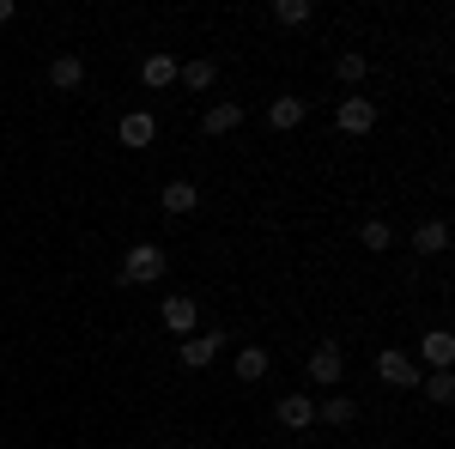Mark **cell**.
I'll return each instance as SVG.
<instances>
[{"mask_svg": "<svg viewBox=\"0 0 455 449\" xmlns=\"http://www.w3.org/2000/svg\"><path fill=\"white\" fill-rule=\"evenodd\" d=\"M425 401H437V407H450L455 401V371H431V377H419Z\"/></svg>", "mask_w": 455, "mask_h": 449, "instance_id": "18", "label": "cell"}, {"mask_svg": "<svg viewBox=\"0 0 455 449\" xmlns=\"http://www.w3.org/2000/svg\"><path fill=\"white\" fill-rule=\"evenodd\" d=\"M340 377H347V352H340V341H322L310 352V382L315 389H334Z\"/></svg>", "mask_w": 455, "mask_h": 449, "instance_id": "2", "label": "cell"}, {"mask_svg": "<svg viewBox=\"0 0 455 449\" xmlns=\"http://www.w3.org/2000/svg\"><path fill=\"white\" fill-rule=\"evenodd\" d=\"M140 79L152 85V92H164V85H176V55H146Z\"/></svg>", "mask_w": 455, "mask_h": 449, "instance_id": "17", "label": "cell"}, {"mask_svg": "<svg viewBox=\"0 0 455 449\" xmlns=\"http://www.w3.org/2000/svg\"><path fill=\"white\" fill-rule=\"evenodd\" d=\"M116 134H122V146H152V134H158V122H152L146 109H128Z\"/></svg>", "mask_w": 455, "mask_h": 449, "instance_id": "10", "label": "cell"}, {"mask_svg": "<svg viewBox=\"0 0 455 449\" xmlns=\"http://www.w3.org/2000/svg\"><path fill=\"white\" fill-rule=\"evenodd\" d=\"M195 201H201V188H195V182H182V176H176V182H164V195H158V207L171 212H195Z\"/></svg>", "mask_w": 455, "mask_h": 449, "instance_id": "11", "label": "cell"}, {"mask_svg": "<svg viewBox=\"0 0 455 449\" xmlns=\"http://www.w3.org/2000/svg\"><path fill=\"white\" fill-rule=\"evenodd\" d=\"M364 73H371V55H358V49H347V55L334 61V79H340V85H358Z\"/></svg>", "mask_w": 455, "mask_h": 449, "instance_id": "20", "label": "cell"}, {"mask_svg": "<svg viewBox=\"0 0 455 449\" xmlns=\"http://www.w3.org/2000/svg\"><path fill=\"white\" fill-rule=\"evenodd\" d=\"M274 25H310V0H274Z\"/></svg>", "mask_w": 455, "mask_h": 449, "instance_id": "21", "label": "cell"}, {"mask_svg": "<svg viewBox=\"0 0 455 449\" xmlns=\"http://www.w3.org/2000/svg\"><path fill=\"white\" fill-rule=\"evenodd\" d=\"M419 352H425L431 371H450V365H455V334H450V328H431V334L419 341Z\"/></svg>", "mask_w": 455, "mask_h": 449, "instance_id": "9", "label": "cell"}, {"mask_svg": "<svg viewBox=\"0 0 455 449\" xmlns=\"http://www.w3.org/2000/svg\"><path fill=\"white\" fill-rule=\"evenodd\" d=\"M274 419H280L285 431H310V425H315V401H310V395H280Z\"/></svg>", "mask_w": 455, "mask_h": 449, "instance_id": "6", "label": "cell"}, {"mask_svg": "<svg viewBox=\"0 0 455 449\" xmlns=\"http://www.w3.org/2000/svg\"><path fill=\"white\" fill-rule=\"evenodd\" d=\"M12 12H19V6H12V0H0V25H6V19H12Z\"/></svg>", "mask_w": 455, "mask_h": 449, "instance_id": "23", "label": "cell"}, {"mask_svg": "<svg viewBox=\"0 0 455 449\" xmlns=\"http://www.w3.org/2000/svg\"><path fill=\"white\" fill-rule=\"evenodd\" d=\"M298 122H304V98H274V104H267V128H274V134H291Z\"/></svg>", "mask_w": 455, "mask_h": 449, "instance_id": "12", "label": "cell"}, {"mask_svg": "<svg viewBox=\"0 0 455 449\" xmlns=\"http://www.w3.org/2000/svg\"><path fill=\"white\" fill-rule=\"evenodd\" d=\"M49 85L55 92H79L85 85V55H55L49 61Z\"/></svg>", "mask_w": 455, "mask_h": 449, "instance_id": "8", "label": "cell"}, {"mask_svg": "<svg viewBox=\"0 0 455 449\" xmlns=\"http://www.w3.org/2000/svg\"><path fill=\"white\" fill-rule=\"evenodd\" d=\"M267 377V352H261V346H243V352H237V382H261Z\"/></svg>", "mask_w": 455, "mask_h": 449, "instance_id": "19", "label": "cell"}, {"mask_svg": "<svg viewBox=\"0 0 455 449\" xmlns=\"http://www.w3.org/2000/svg\"><path fill=\"white\" fill-rule=\"evenodd\" d=\"M201 128H207L212 140H219V134H237V128H243V104H212Z\"/></svg>", "mask_w": 455, "mask_h": 449, "instance_id": "13", "label": "cell"}, {"mask_svg": "<svg viewBox=\"0 0 455 449\" xmlns=\"http://www.w3.org/2000/svg\"><path fill=\"white\" fill-rule=\"evenodd\" d=\"M358 243H364V249L377 255V249H388L395 237H388V225H383V219H364V231H358Z\"/></svg>", "mask_w": 455, "mask_h": 449, "instance_id": "22", "label": "cell"}, {"mask_svg": "<svg viewBox=\"0 0 455 449\" xmlns=\"http://www.w3.org/2000/svg\"><path fill=\"white\" fill-rule=\"evenodd\" d=\"M219 346H225V334H188V341L176 346V358H182L188 371H207L212 358H219Z\"/></svg>", "mask_w": 455, "mask_h": 449, "instance_id": "5", "label": "cell"}, {"mask_svg": "<svg viewBox=\"0 0 455 449\" xmlns=\"http://www.w3.org/2000/svg\"><path fill=\"white\" fill-rule=\"evenodd\" d=\"M315 419H322V425H352V419H358V401H352V395H328V401L315 407Z\"/></svg>", "mask_w": 455, "mask_h": 449, "instance_id": "16", "label": "cell"}, {"mask_svg": "<svg viewBox=\"0 0 455 449\" xmlns=\"http://www.w3.org/2000/svg\"><path fill=\"white\" fill-rule=\"evenodd\" d=\"M334 122H340V134H371V128H377V104H371V98H347Z\"/></svg>", "mask_w": 455, "mask_h": 449, "instance_id": "7", "label": "cell"}, {"mask_svg": "<svg viewBox=\"0 0 455 449\" xmlns=\"http://www.w3.org/2000/svg\"><path fill=\"white\" fill-rule=\"evenodd\" d=\"M164 249L158 243H128V255H122V268H116V279L122 285H152V279H164Z\"/></svg>", "mask_w": 455, "mask_h": 449, "instance_id": "1", "label": "cell"}, {"mask_svg": "<svg viewBox=\"0 0 455 449\" xmlns=\"http://www.w3.org/2000/svg\"><path fill=\"white\" fill-rule=\"evenodd\" d=\"M158 316H164V328H171L176 341H188V334H195V322H201V304H195V298H182V292H171V298L158 304Z\"/></svg>", "mask_w": 455, "mask_h": 449, "instance_id": "3", "label": "cell"}, {"mask_svg": "<svg viewBox=\"0 0 455 449\" xmlns=\"http://www.w3.org/2000/svg\"><path fill=\"white\" fill-rule=\"evenodd\" d=\"M176 79H182L188 92H212V79H219V61H207V55H201V61H188V68H176Z\"/></svg>", "mask_w": 455, "mask_h": 449, "instance_id": "15", "label": "cell"}, {"mask_svg": "<svg viewBox=\"0 0 455 449\" xmlns=\"http://www.w3.org/2000/svg\"><path fill=\"white\" fill-rule=\"evenodd\" d=\"M128 449H134V444H128Z\"/></svg>", "mask_w": 455, "mask_h": 449, "instance_id": "24", "label": "cell"}, {"mask_svg": "<svg viewBox=\"0 0 455 449\" xmlns=\"http://www.w3.org/2000/svg\"><path fill=\"white\" fill-rule=\"evenodd\" d=\"M377 377H383L388 389H419V365H413L407 352H395V346H388L383 358H377Z\"/></svg>", "mask_w": 455, "mask_h": 449, "instance_id": "4", "label": "cell"}, {"mask_svg": "<svg viewBox=\"0 0 455 449\" xmlns=\"http://www.w3.org/2000/svg\"><path fill=\"white\" fill-rule=\"evenodd\" d=\"M413 249H419V255H443V249H450V225H443V219H425L419 231H413Z\"/></svg>", "mask_w": 455, "mask_h": 449, "instance_id": "14", "label": "cell"}]
</instances>
